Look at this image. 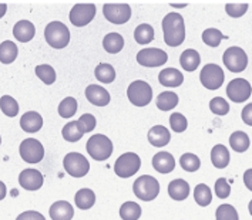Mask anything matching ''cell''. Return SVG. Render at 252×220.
<instances>
[{
	"label": "cell",
	"mask_w": 252,
	"mask_h": 220,
	"mask_svg": "<svg viewBox=\"0 0 252 220\" xmlns=\"http://www.w3.org/2000/svg\"><path fill=\"white\" fill-rule=\"evenodd\" d=\"M244 183H245V186L252 192V169L245 170V173H244Z\"/></svg>",
	"instance_id": "49"
},
{
	"label": "cell",
	"mask_w": 252,
	"mask_h": 220,
	"mask_svg": "<svg viewBox=\"0 0 252 220\" xmlns=\"http://www.w3.org/2000/svg\"><path fill=\"white\" fill-rule=\"evenodd\" d=\"M19 54V50H17V46L14 44L13 41L10 40H6L0 44V61L3 64H10L16 60Z\"/></svg>",
	"instance_id": "29"
},
{
	"label": "cell",
	"mask_w": 252,
	"mask_h": 220,
	"mask_svg": "<svg viewBox=\"0 0 252 220\" xmlns=\"http://www.w3.org/2000/svg\"><path fill=\"white\" fill-rule=\"evenodd\" d=\"M215 193L220 199H226L229 193H231V186L226 182L225 178H220L218 181L215 182Z\"/></svg>",
	"instance_id": "46"
},
{
	"label": "cell",
	"mask_w": 252,
	"mask_h": 220,
	"mask_svg": "<svg viewBox=\"0 0 252 220\" xmlns=\"http://www.w3.org/2000/svg\"><path fill=\"white\" fill-rule=\"evenodd\" d=\"M63 166H64V170L67 173L73 178H83L90 170L89 161L86 159V156H83L79 152L67 154L63 159Z\"/></svg>",
	"instance_id": "6"
},
{
	"label": "cell",
	"mask_w": 252,
	"mask_h": 220,
	"mask_svg": "<svg viewBox=\"0 0 252 220\" xmlns=\"http://www.w3.org/2000/svg\"><path fill=\"white\" fill-rule=\"evenodd\" d=\"M140 166H141L140 156L134 152H126L116 161L114 172L120 178H130L138 172Z\"/></svg>",
	"instance_id": "7"
},
{
	"label": "cell",
	"mask_w": 252,
	"mask_h": 220,
	"mask_svg": "<svg viewBox=\"0 0 252 220\" xmlns=\"http://www.w3.org/2000/svg\"><path fill=\"white\" fill-rule=\"evenodd\" d=\"M224 65L232 73H242L248 65V55L241 47H229L224 53Z\"/></svg>",
	"instance_id": "9"
},
{
	"label": "cell",
	"mask_w": 252,
	"mask_h": 220,
	"mask_svg": "<svg viewBox=\"0 0 252 220\" xmlns=\"http://www.w3.org/2000/svg\"><path fill=\"white\" fill-rule=\"evenodd\" d=\"M19 152H20L22 159L27 164H39L44 158V148L40 141L34 138H27L20 143Z\"/></svg>",
	"instance_id": "12"
},
{
	"label": "cell",
	"mask_w": 252,
	"mask_h": 220,
	"mask_svg": "<svg viewBox=\"0 0 252 220\" xmlns=\"http://www.w3.org/2000/svg\"><path fill=\"white\" fill-rule=\"evenodd\" d=\"M87 152L95 161H106L113 154V142L101 134H95L87 141Z\"/></svg>",
	"instance_id": "4"
},
{
	"label": "cell",
	"mask_w": 252,
	"mask_h": 220,
	"mask_svg": "<svg viewBox=\"0 0 252 220\" xmlns=\"http://www.w3.org/2000/svg\"><path fill=\"white\" fill-rule=\"evenodd\" d=\"M252 94L251 84L245 78H235L226 87V95L234 103H244L247 101Z\"/></svg>",
	"instance_id": "13"
},
{
	"label": "cell",
	"mask_w": 252,
	"mask_h": 220,
	"mask_svg": "<svg viewBox=\"0 0 252 220\" xmlns=\"http://www.w3.org/2000/svg\"><path fill=\"white\" fill-rule=\"evenodd\" d=\"M95 16V6L93 3H79L74 4L70 10V22L76 27H83L89 25Z\"/></svg>",
	"instance_id": "11"
},
{
	"label": "cell",
	"mask_w": 252,
	"mask_h": 220,
	"mask_svg": "<svg viewBox=\"0 0 252 220\" xmlns=\"http://www.w3.org/2000/svg\"><path fill=\"white\" fill-rule=\"evenodd\" d=\"M199 80H201V84L208 88V90H218L224 80V71L220 65L217 64H207L204 65V68L201 70V74H199Z\"/></svg>",
	"instance_id": "10"
},
{
	"label": "cell",
	"mask_w": 252,
	"mask_h": 220,
	"mask_svg": "<svg viewBox=\"0 0 252 220\" xmlns=\"http://www.w3.org/2000/svg\"><path fill=\"white\" fill-rule=\"evenodd\" d=\"M164 41L170 47H178L186 40V25L183 16L178 13H168L162 19Z\"/></svg>",
	"instance_id": "1"
},
{
	"label": "cell",
	"mask_w": 252,
	"mask_h": 220,
	"mask_svg": "<svg viewBox=\"0 0 252 220\" xmlns=\"http://www.w3.org/2000/svg\"><path fill=\"white\" fill-rule=\"evenodd\" d=\"M153 168L159 173H170L175 168V159L168 152H158L153 158Z\"/></svg>",
	"instance_id": "20"
},
{
	"label": "cell",
	"mask_w": 252,
	"mask_h": 220,
	"mask_svg": "<svg viewBox=\"0 0 252 220\" xmlns=\"http://www.w3.org/2000/svg\"><path fill=\"white\" fill-rule=\"evenodd\" d=\"M194 199H195V202L198 203L199 206H208L213 202L211 189L205 183H199V185L195 186V189H194Z\"/></svg>",
	"instance_id": "35"
},
{
	"label": "cell",
	"mask_w": 252,
	"mask_h": 220,
	"mask_svg": "<svg viewBox=\"0 0 252 220\" xmlns=\"http://www.w3.org/2000/svg\"><path fill=\"white\" fill-rule=\"evenodd\" d=\"M86 98L89 100V103L97 107H106L110 103V94L106 88H103L101 85H95L90 84L86 88Z\"/></svg>",
	"instance_id": "16"
},
{
	"label": "cell",
	"mask_w": 252,
	"mask_h": 220,
	"mask_svg": "<svg viewBox=\"0 0 252 220\" xmlns=\"http://www.w3.org/2000/svg\"><path fill=\"white\" fill-rule=\"evenodd\" d=\"M170 125H171V130L174 132H184L188 127V122H187V118L183 114L174 112L170 117Z\"/></svg>",
	"instance_id": "44"
},
{
	"label": "cell",
	"mask_w": 252,
	"mask_h": 220,
	"mask_svg": "<svg viewBox=\"0 0 252 220\" xmlns=\"http://www.w3.org/2000/svg\"><path fill=\"white\" fill-rule=\"evenodd\" d=\"M44 39L53 49H64L70 43V31L64 23L62 22H52L46 26Z\"/></svg>",
	"instance_id": "2"
},
{
	"label": "cell",
	"mask_w": 252,
	"mask_h": 220,
	"mask_svg": "<svg viewBox=\"0 0 252 220\" xmlns=\"http://www.w3.org/2000/svg\"><path fill=\"white\" fill-rule=\"evenodd\" d=\"M133 192L138 199H141L144 202H150L158 196L159 183L156 178H153L150 175H143L134 182Z\"/></svg>",
	"instance_id": "3"
},
{
	"label": "cell",
	"mask_w": 252,
	"mask_h": 220,
	"mask_svg": "<svg viewBox=\"0 0 252 220\" xmlns=\"http://www.w3.org/2000/svg\"><path fill=\"white\" fill-rule=\"evenodd\" d=\"M180 165L187 172H195L201 166V161L198 156L194 154H184L180 158Z\"/></svg>",
	"instance_id": "41"
},
{
	"label": "cell",
	"mask_w": 252,
	"mask_h": 220,
	"mask_svg": "<svg viewBox=\"0 0 252 220\" xmlns=\"http://www.w3.org/2000/svg\"><path fill=\"white\" fill-rule=\"evenodd\" d=\"M36 76L46 84V85H52L56 81V71L52 65L49 64H41L36 67Z\"/></svg>",
	"instance_id": "38"
},
{
	"label": "cell",
	"mask_w": 252,
	"mask_h": 220,
	"mask_svg": "<svg viewBox=\"0 0 252 220\" xmlns=\"http://www.w3.org/2000/svg\"><path fill=\"white\" fill-rule=\"evenodd\" d=\"M6 10H7V4L6 3H0V19L6 14Z\"/></svg>",
	"instance_id": "51"
},
{
	"label": "cell",
	"mask_w": 252,
	"mask_h": 220,
	"mask_svg": "<svg viewBox=\"0 0 252 220\" xmlns=\"http://www.w3.org/2000/svg\"><path fill=\"white\" fill-rule=\"evenodd\" d=\"M173 7H186L187 3H171Z\"/></svg>",
	"instance_id": "52"
},
{
	"label": "cell",
	"mask_w": 252,
	"mask_h": 220,
	"mask_svg": "<svg viewBox=\"0 0 252 220\" xmlns=\"http://www.w3.org/2000/svg\"><path fill=\"white\" fill-rule=\"evenodd\" d=\"M16 220H46V219H44V216H43L41 213L36 212V210H27V212L20 213Z\"/></svg>",
	"instance_id": "47"
},
{
	"label": "cell",
	"mask_w": 252,
	"mask_h": 220,
	"mask_svg": "<svg viewBox=\"0 0 252 220\" xmlns=\"http://www.w3.org/2000/svg\"><path fill=\"white\" fill-rule=\"evenodd\" d=\"M49 215L52 220H71L74 216V209L66 200H59L50 206Z\"/></svg>",
	"instance_id": "17"
},
{
	"label": "cell",
	"mask_w": 252,
	"mask_h": 220,
	"mask_svg": "<svg viewBox=\"0 0 252 220\" xmlns=\"http://www.w3.org/2000/svg\"><path fill=\"white\" fill-rule=\"evenodd\" d=\"M248 209H250V213H251V216H252V200L250 202V206H248Z\"/></svg>",
	"instance_id": "53"
},
{
	"label": "cell",
	"mask_w": 252,
	"mask_h": 220,
	"mask_svg": "<svg viewBox=\"0 0 252 220\" xmlns=\"http://www.w3.org/2000/svg\"><path fill=\"white\" fill-rule=\"evenodd\" d=\"M168 60L167 53L161 49H144L137 54V61L143 67H159Z\"/></svg>",
	"instance_id": "14"
},
{
	"label": "cell",
	"mask_w": 252,
	"mask_h": 220,
	"mask_svg": "<svg viewBox=\"0 0 252 220\" xmlns=\"http://www.w3.org/2000/svg\"><path fill=\"white\" fill-rule=\"evenodd\" d=\"M104 17L113 25H124L131 17V7L127 3H106L103 6Z\"/></svg>",
	"instance_id": "8"
},
{
	"label": "cell",
	"mask_w": 252,
	"mask_h": 220,
	"mask_svg": "<svg viewBox=\"0 0 252 220\" xmlns=\"http://www.w3.org/2000/svg\"><path fill=\"white\" fill-rule=\"evenodd\" d=\"M250 137L242 132V131H235L234 134H231L229 137V145L235 152H245L250 148Z\"/></svg>",
	"instance_id": "30"
},
{
	"label": "cell",
	"mask_w": 252,
	"mask_h": 220,
	"mask_svg": "<svg viewBox=\"0 0 252 220\" xmlns=\"http://www.w3.org/2000/svg\"><path fill=\"white\" fill-rule=\"evenodd\" d=\"M229 152L224 145H215L211 149V162L215 168L224 169L229 164Z\"/></svg>",
	"instance_id": "25"
},
{
	"label": "cell",
	"mask_w": 252,
	"mask_h": 220,
	"mask_svg": "<svg viewBox=\"0 0 252 220\" xmlns=\"http://www.w3.org/2000/svg\"><path fill=\"white\" fill-rule=\"evenodd\" d=\"M62 135L63 138L66 139L67 142H77L83 138V131L80 128L79 122L77 121H71V122H67L64 125V128L62 131Z\"/></svg>",
	"instance_id": "32"
},
{
	"label": "cell",
	"mask_w": 252,
	"mask_h": 220,
	"mask_svg": "<svg viewBox=\"0 0 252 220\" xmlns=\"http://www.w3.org/2000/svg\"><path fill=\"white\" fill-rule=\"evenodd\" d=\"M222 39H225V36L218 28H207L202 33V41L210 47H218Z\"/></svg>",
	"instance_id": "39"
},
{
	"label": "cell",
	"mask_w": 252,
	"mask_h": 220,
	"mask_svg": "<svg viewBox=\"0 0 252 220\" xmlns=\"http://www.w3.org/2000/svg\"><path fill=\"white\" fill-rule=\"evenodd\" d=\"M79 125L83 134H87V132H92L95 128V118L92 114H83L81 117L79 118Z\"/></svg>",
	"instance_id": "45"
},
{
	"label": "cell",
	"mask_w": 252,
	"mask_h": 220,
	"mask_svg": "<svg viewBox=\"0 0 252 220\" xmlns=\"http://www.w3.org/2000/svg\"><path fill=\"white\" fill-rule=\"evenodd\" d=\"M36 27L29 20H20L13 27V36L20 43H27L34 37Z\"/></svg>",
	"instance_id": "18"
},
{
	"label": "cell",
	"mask_w": 252,
	"mask_h": 220,
	"mask_svg": "<svg viewBox=\"0 0 252 220\" xmlns=\"http://www.w3.org/2000/svg\"><path fill=\"white\" fill-rule=\"evenodd\" d=\"M20 127L25 132H29V134L37 132L43 127V118L36 111H29L20 118Z\"/></svg>",
	"instance_id": "21"
},
{
	"label": "cell",
	"mask_w": 252,
	"mask_h": 220,
	"mask_svg": "<svg viewBox=\"0 0 252 220\" xmlns=\"http://www.w3.org/2000/svg\"><path fill=\"white\" fill-rule=\"evenodd\" d=\"M103 47L110 54H117L124 47V39L120 33H108L103 39Z\"/></svg>",
	"instance_id": "26"
},
{
	"label": "cell",
	"mask_w": 252,
	"mask_h": 220,
	"mask_svg": "<svg viewBox=\"0 0 252 220\" xmlns=\"http://www.w3.org/2000/svg\"><path fill=\"white\" fill-rule=\"evenodd\" d=\"M241 117H242V121H244L247 125L252 127V103L248 104V105H245V108L242 110Z\"/></svg>",
	"instance_id": "48"
},
{
	"label": "cell",
	"mask_w": 252,
	"mask_h": 220,
	"mask_svg": "<svg viewBox=\"0 0 252 220\" xmlns=\"http://www.w3.org/2000/svg\"><path fill=\"white\" fill-rule=\"evenodd\" d=\"M201 63V55L194 49H187L180 57V64L186 71H195Z\"/></svg>",
	"instance_id": "24"
},
{
	"label": "cell",
	"mask_w": 252,
	"mask_h": 220,
	"mask_svg": "<svg viewBox=\"0 0 252 220\" xmlns=\"http://www.w3.org/2000/svg\"><path fill=\"white\" fill-rule=\"evenodd\" d=\"M168 194L174 200H186L189 194V185L184 179H174L168 185Z\"/></svg>",
	"instance_id": "23"
},
{
	"label": "cell",
	"mask_w": 252,
	"mask_h": 220,
	"mask_svg": "<svg viewBox=\"0 0 252 220\" xmlns=\"http://www.w3.org/2000/svg\"><path fill=\"white\" fill-rule=\"evenodd\" d=\"M120 218L123 220H138L141 218V207L135 202H124L120 207Z\"/></svg>",
	"instance_id": "31"
},
{
	"label": "cell",
	"mask_w": 252,
	"mask_h": 220,
	"mask_svg": "<svg viewBox=\"0 0 252 220\" xmlns=\"http://www.w3.org/2000/svg\"><path fill=\"white\" fill-rule=\"evenodd\" d=\"M94 76L95 78L100 81V82H103V84H110V82H113L114 80H116V70H114V67L110 64H100L95 67V70H94Z\"/></svg>",
	"instance_id": "33"
},
{
	"label": "cell",
	"mask_w": 252,
	"mask_h": 220,
	"mask_svg": "<svg viewBox=\"0 0 252 220\" xmlns=\"http://www.w3.org/2000/svg\"><path fill=\"white\" fill-rule=\"evenodd\" d=\"M74 202H76V206L81 209V210H87L90 207L94 206L95 203V194L92 189H80L79 192L76 193V197H74Z\"/></svg>",
	"instance_id": "28"
},
{
	"label": "cell",
	"mask_w": 252,
	"mask_h": 220,
	"mask_svg": "<svg viewBox=\"0 0 252 220\" xmlns=\"http://www.w3.org/2000/svg\"><path fill=\"white\" fill-rule=\"evenodd\" d=\"M210 110L215 115H226L229 111V104L222 97H215L210 103Z\"/></svg>",
	"instance_id": "42"
},
{
	"label": "cell",
	"mask_w": 252,
	"mask_h": 220,
	"mask_svg": "<svg viewBox=\"0 0 252 220\" xmlns=\"http://www.w3.org/2000/svg\"><path fill=\"white\" fill-rule=\"evenodd\" d=\"M6 193H7V189H6V185L3 182L0 181V200H3L6 197Z\"/></svg>",
	"instance_id": "50"
},
{
	"label": "cell",
	"mask_w": 252,
	"mask_h": 220,
	"mask_svg": "<svg viewBox=\"0 0 252 220\" xmlns=\"http://www.w3.org/2000/svg\"><path fill=\"white\" fill-rule=\"evenodd\" d=\"M215 219L217 220H239L238 212L237 209L231 205H221L218 206L217 212H215Z\"/></svg>",
	"instance_id": "40"
},
{
	"label": "cell",
	"mask_w": 252,
	"mask_h": 220,
	"mask_svg": "<svg viewBox=\"0 0 252 220\" xmlns=\"http://www.w3.org/2000/svg\"><path fill=\"white\" fill-rule=\"evenodd\" d=\"M77 112V100L73 97H67L59 104V115L62 118H71Z\"/></svg>",
	"instance_id": "37"
},
{
	"label": "cell",
	"mask_w": 252,
	"mask_h": 220,
	"mask_svg": "<svg viewBox=\"0 0 252 220\" xmlns=\"http://www.w3.org/2000/svg\"><path fill=\"white\" fill-rule=\"evenodd\" d=\"M170 139H171L170 131L162 125H156L148 131V141L153 146H158V148L165 146V145H168Z\"/></svg>",
	"instance_id": "22"
},
{
	"label": "cell",
	"mask_w": 252,
	"mask_h": 220,
	"mask_svg": "<svg viewBox=\"0 0 252 220\" xmlns=\"http://www.w3.org/2000/svg\"><path fill=\"white\" fill-rule=\"evenodd\" d=\"M19 183L26 191H39L43 186V175L37 169H25L19 175Z\"/></svg>",
	"instance_id": "15"
},
{
	"label": "cell",
	"mask_w": 252,
	"mask_h": 220,
	"mask_svg": "<svg viewBox=\"0 0 252 220\" xmlns=\"http://www.w3.org/2000/svg\"><path fill=\"white\" fill-rule=\"evenodd\" d=\"M127 97H128L130 103L135 107H146L153 100V88L146 81L137 80L128 85Z\"/></svg>",
	"instance_id": "5"
},
{
	"label": "cell",
	"mask_w": 252,
	"mask_h": 220,
	"mask_svg": "<svg viewBox=\"0 0 252 220\" xmlns=\"http://www.w3.org/2000/svg\"><path fill=\"white\" fill-rule=\"evenodd\" d=\"M0 143H1V138H0Z\"/></svg>",
	"instance_id": "54"
},
{
	"label": "cell",
	"mask_w": 252,
	"mask_h": 220,
	"mask_svg": "<svg viewBox=\"0 0 252 220\" xmlns=\"http://www.w3.org/2000/svg\"><path fill=\"white\" fill-rule=\"evenodd\" d=\"M248 10V3H226L225 12L228 16L237 19L247 13Z\"/></svg>",
	"instance_id": "43"
},
{
	"label": "cell",
	"mask_w": 252,
	"mask_h": 220,
	"mask_svg": "<svg viewBox=\"0 0 252 220\" xmlns=\"http://www.w3.org/2000/svg\"><path fill=\"white\" fill-rule=\"evenodd\" d=\"M154 37H156L154 28L147 23L137 26V28L134 30V39L138 44H148L154 40Z\"/></svg>",
	"instance_id": "34"
},
{
	"label": "cell",
	"mask_w": 252,
	"mask_h": 220,
	"mask_svg": "<svg viewBox=\"0 0 252 220\" xmlns=\"http://www.w3.org/2000/svg\"><path fill=\"white\" fill-rule=\"evenodd\" d=\"M0 110L3 111L4 115L13 118L19 114V104L10 95H3L0 98Z\"/></svg>",
	"instance_id": "36"
},
{
	"label": "cell",
	"mask_w": 252,
	"mask_h": 220,
	"mask_svg": "<svg viewBox=\"0 0 252 220\" xmlns=\"http://www.w3.org/2000/svg\"><path fill=\"white\" fill-rule=\"evenodd\" d=\"M156 104L161 111H171L178 104V95L173 91H164L157 97Z\"/></svg>",
	"instance_id": "27"
},
{
	"label": "cell",
	"mask_w": 252,
	"mask_h": 220,
	"mask_svg": "<svg viewBox=\"0 0 252 220\" xmlns=\"http://www.w3.org/2000/svg\"><path fill=\"white\" fill-rule=\"evenodd\" d=\"M158 81L164 87H180L184 82V76L177 68H165L158 74Z\"/></svg>",
	"instance_id": "19"
}]
</instances>
